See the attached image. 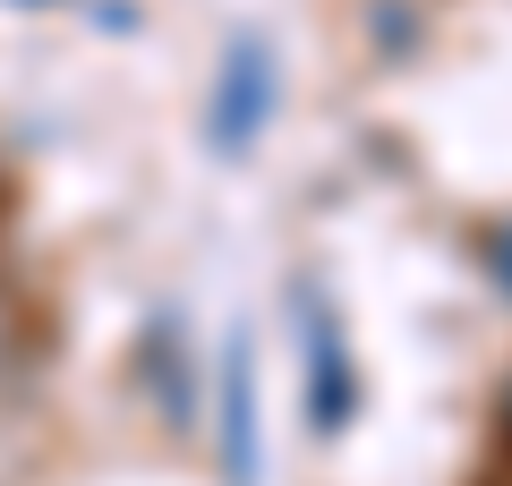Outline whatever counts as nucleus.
I'll return each mask as SVG.
<instances>
[{
    "label": "nucleus",
    "instance_id": "f257e3e1",
    "mask_svg": "<svg viewBox=\"0 0 512 486\" xmlns=\"http://www.w3.org/2000/svg\"><path fill=\"white\" fill-rule=\"evenodd\" d=\"M291 307H299V367H308V427H316V435H342L350 410H359V376H350L342 316H333L308 282L291 290Z\"/></svg>",
    "mask_w": 512,
    "mask_h": 486
},
{
    "label": "nucleus",
    "instance_id": "f03ea898",
    "mask_svg": "<svg viewBox=\"0 0 512 486\" xmlns=\"http://www.w3.org/2000/svg\"><path fill=\"white\" fill-rule=\"evenodd\" d=\"M265 120H274V52L239 35L214 69V94H205V137H214V154H248Z\"/></svg>",
    "mask_w": 512,
    "mask_h": 486
},
{
    "label": "nucleus",
    "instance_id": "7ed1b4c3",
    "mask_svg": "<svg viewBox=\"0 0 512 486\" xmlns=\"http://www.w3.org/2000/svg\"><path fill=\"white\" fill-rule=\"evenodd\" d=\"M214 469H222V486H256V350H248V333H231L222 367H214Z\"/></svg>",
    "mask_w": 512,
    "mask_h": 486
},
{
    "label": "nucleus",
    "instance_id": "20e7f679",
    "mask_svg": "<svg viewBox=\"0 0 512 486\" xmlns=\"http://www.w3.org/2000/svg\"><path fill=\"white\" fill-rule=\"evenodd\" d=\"M137 384L154 393L163 427H197V376H188V342H180L171 316L146 324V342H137Z\"/></svg>",
    "mask_w": 512,
    "mask_h": 486
},
{
    "label": "nucleus",
    "instance_id": "39448f33",
    "mask_svg": "<svg viewBox=\"0 0 512 486\" xmlns=\"http://www.w3.org/2000/svg\"><path fill=\"white\" fill-rule=\"evenodd\" d=\"M478 265H487V282L512 299V222H495V231L478 239Z\"/></svg>",
    "mask_w": 512,
    "mask_h": 486
},
{
    "label": "nucleus",
    "instance_id": "423d86ee",
    "mask_svg": "<svg viewBox=\"0 0 512 486\" xmlns=\"http://www.w3.org/2000/svg\"><path fill=\"white\" fill-rule=\"evenodd\" d=\"M495 427L512 435V376H504V393H495Z\"/></svg>",
    "mask_w": 512,
    "mask_h": 486
},
{
    "label": "nucleus",
    "instance_id": "0eeeda50",
    "mask_svg": "<svg viewBox=\"0 0 512 486\" xmlns=\"http://www.w3.org/2000/svg\"><path fill=\"white\" fill-rule=\"evenodd\" d=\"M18 9H43V0H18Z\"/></svg>",
    "mask_w": 512,
    "mask_h": 486
}]
</instances>
